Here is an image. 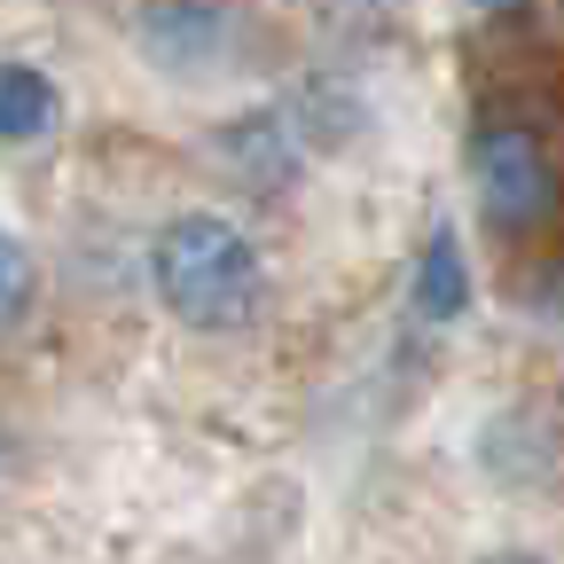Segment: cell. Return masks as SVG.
<instances>
[{"mask_svg":"<svg viewBox=\"0 0 564 564\" xmlns=\"http://www.w3.org/2000/svg\"><path fill=\"white\" fill-rule=\"evenodd\" d=\"M32 291H40V267H32V251H24L9 228H0V329H9V322H24Z\"/></svg>","mask_w":564,"mask_h":564,"instance_id":"cell-6","label":"cell"},{"mask_svg":"<svg viewBox=\"0 0 564 564\" xmlns=\"http://www.w3.org/2000/svg\"><path fill=\"white\" fill-rule=\"evenodd\" d=\"M141 47H150V63H165L173 79H196V70L228 63L243 24L228 0H141Z\"/></svg>","mask_w":564,"mask_h":564,"instance_id":"cell-3","label":"cell"},{"mask_svg":"<svg viewBox=\"0 0 564 564\" xmlns=\"http://www.w3.org/2000/svg\"><path fill=\"white\" fill-rule=\"evenodd\" d=\"M478 9H502V0H478Z\"/></svg>","mask_w":564,"mask_h":564,"instance_id":"cell-8","label":"cell"},{"mask_svg":"<svg viewBox=\"0 0 564 564\" xmlns=\"http://www.w3.org/2000/svg\"><path fill=\"white\" fill-rule=\"evenodd\" d=\"M150 282L173 322L188 329H243L267 299V259L228 212H181L150 243Z\"/></svg>","mask_w":564,"mask_h":564,"instance_id":"cell-2","label":"cell"},{"mask_svg":"<svg viewBox=\"0 0 564 564\" xmlns=\"http://www.w3.org/2000/svg\"><path fill=\"white\" fill-rule=\"evenodd\" d=\"M463 165H470V196H478L494 236L533 243V236L556 228V212H564V141L533 102H502V95L478 102Z\"/></svg>","mask_w":564,"mask_h":564,"instance_id":"cell-1","label":"cell"},{"mask_svg":"<svg viewBox=\"0 0 564 564\" xmlns=\"http://www.w3.org/2000/svg\"><path fill=\"white\" fill-rule=\"evenodd\" d=\"M0 478H9V455H0Z\"/></svg>","mask_w":564,"mask_h":564,"instance_id":"cell-9","label":"cell"},{"mask_svg":"<svg viewBox=\"0 0 564 564\" xmlns=\"http://www.w3.org/2000/svg\"><path fill=\"white\" fill-rule=\"evenodd\" d=\"M408 306L423 322H463L470 314V259H463V236L440 220L415 251V274H408Z\"/></svg>","mask_w":564,"mask_h":564,"instance_id":"cell-4","label":"cell"},{"mask_svg":"<svg viewBox=\"0 0 564 564\" xmlns=\"http://www.w3.org/2000/svg\"><path fill=\"white\" fill-rule=\"evenodd\" d=\"M486 564H541V556H518V549H502V556H486Z\"/></svg>","mask_w":564,"mask_h":564,"instance_id":"cell-7","label":"cell"},{"mask_svg":"<svg viewBox=\"0 0 564 564\" xmlns=\"http://www.w3.org/2000/svg\"><path fill=\"white\" fill-rule=\"evenodd\" d=\"M55 79L40 63H0V141H40L55 126Z\"/></svg>","mask_w":564,"mask_h":564,"instance_id":"cell-5","label":"cell"}]
</instances>
